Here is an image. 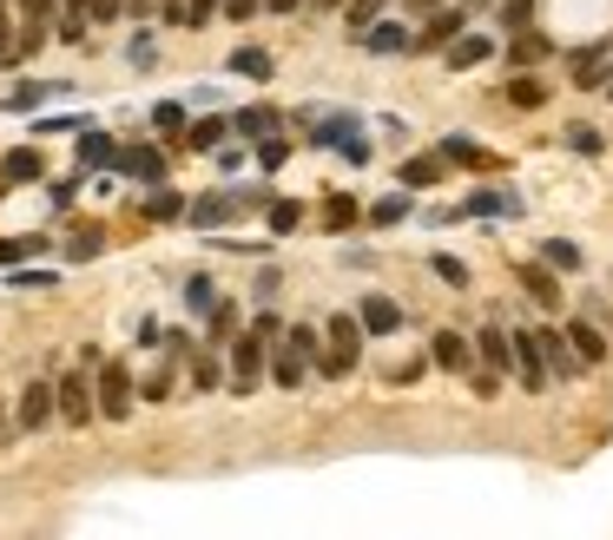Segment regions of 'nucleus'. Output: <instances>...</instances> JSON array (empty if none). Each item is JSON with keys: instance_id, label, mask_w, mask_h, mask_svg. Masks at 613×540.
Returning <instances> with one entry per match:
<instances>
[{"instance_id": "40", "label": "nucleus", "mask_w": 613, "mask_h": 540, "mask_svg": "<svg viewBox=\"0 0 613 540\" xmlns=\"http://www.w3.org/2000/svg\"><path fill=\"white\" fill-rule=\"evenodd\" d=\"M541 257H548V264H561V271H574V264H581V251H574V244H561V238H555Z\"/></svg>"}, {"instance_id": "9", "label": "nucleus", "mask_w": 613, "mask_h": 540, "mask_svg": "<svg viewBox=\"0 0 613 540\" xmlns=\"http://www.w3.org/2000/svg\"><path fill=\"white\" fill-rule=\"evenodd\" d=\"M53 422V383H26L20 389V429L33 436V429H46Z\"/></svg>"}, {"instance_id": "45", "label": "nucleus", "mask_w": 613, "mask_h": 540, "mask_svg": "<svg viewBox=\"0 0 613 540\" xmlns=\"http://www.w3.org/2000/svg\"><path fill=\"white\" fill-rule=\"evenodd\" d=\"M436 277H449V284L462 290V284H469V264H456V257H436Z\"/></svg>"}, {"instance_id": "16", "label": "nucleus", "mask_w": 613, "mask_h": 540, "mask_svg": "<svg viewBox=\"0 0 613 540\" xmlns=\"http://www.w3.org/2000/svg\"><path fill=\"white\" fill-rule=\"evenodd\" d=\"M568 343H574L581 363H601V356H607V337H601L594 323H568Z\"/></svg>"}, {"instance_id": "10", "label": "nucleus", "mask_w": 613, "mask_h": 540, "mask_svg": "<svg viewBox=\"0 0 613 540\" xmlns=\"http://www.w3.org/2000/svg\"><path fill=\"white\" fill-rule=\"evenodd\" d=\"M363 40H370V53H409V46H416V33H409V26H396V20H370V26H363Z\"/></svg>"}, {"instance_id": "48", "label": "nucleus", "mask_w": 613, "mask_h": 540, "mask_svg": "<svg viewBox=\"0 0 613 540\" xmlns=\"http://www.w3.org/2000/svg\"><path fill=\"white\" fill-rule=\"evenodd\" d=\"M191 376H198V389H218V363H211V356H198Z\"/></svg>"}, {"instance_id": "24", "label": "nucleus", "mask_w": 613, "mask_h": 540, "mask_svg": "<svg viewBox=\"0 0 613 540\" xmlns=\"http://www.w3.org/2000/svg\"><path fill=\"white\" fill-rule=\"evenodd\" d=\"M522 284H528V297H535V304H561V284H555V271H522Z\"/></svg>"}, {"instance_id": "55", "label": "nucleus", "mask_w": 613, "mask_h": 540, "mask_svg": "<svg viewBox=\"0 0 613 540\" xmlns=\"http://www.w3.org/2000/svg\"><path fill=\"white\" fill-rule=\"evenodd\" d=\"M310 7H324V13H337V7H343V0H310Z\"/></svg>"}, {"instance_id": "37", "label": "nucleus", "mask_w": 613, "mask_h": 540, "mask_svg": "<svg viewBox=\"0 0 613 540\" xmlns=\"http://www.w3.org/2000/svg\"><path fill=\"white\" fill-rule=\"evenodd\" d=\"M370 218H376V224H403V218H409V198H383Z\"/></svg>"}, {"instance_id": "32", "label": "nucleus", "mask_w": 613, "mask_h": 540, "mask_svg": "<svg viewBox=\"0 0 613 540\" xmlns=\"http://www.w3.org/2000/svg\"><path fill=\"white\" fill-rule=\"evenodd\" d=\"M297 218H304V211H297L291 198H271V231H297Z\"/></svg>"}, {"instance_id": "47", "label": "nucleus", "mask_w": 613, "mask_h": 540, "mask_svg": "<svg viewBox=\"0 0 613 540\" xmlns=\"http://www.w3.org/2000/svg\"><path fill=\"white\" fill-rule=\"evenodd\" d=\"M284 337H291V343H297L304 356H317V330H310V323H297V330H284Z\"/></svg>"}, {"instance_id": "53", "label": "nucleus", "mask_w": 613, "mask_h": 540, "mask_svg": "<svg viewBox=\"0 0 613 540\" xmlns=\"http://www.w3.org/2000/svg\"><path fill=\"white\" fill-rule=\"evenodd\" d=\"M225 13H231V20H251V13H258V0H225Z\"/></svg>"}, {"instance_id": "38", "label": "nucleus", "mask_w": 613, "mask_h": 540, "mask_svg": "<svg viewBox=\"0 0 613 540\" xmlns=\"http://www.w3.org/2000/svg\"><path fill=\"white\" fill-rule=\"evenodd\" d=\"M46 92H53V86H13V92H7V106H20V112H26V106H40Z\"/></svg>"}, {"instance_id": "3", "label": "nucleus", "mask_w": 613, "mask_h": 540, "mask_svg": "<svg viewBox=\"0 0 613 540\" xmlns=\"http://www.w3.org/2000/svg\"><path fill=\"white\" fill-rule=\"evenodd\" d=\"M324 337H330V356H324L317 370H324V376H350L357 356H363V323H357V317H337Z\"/></svg>"}, {"instance_id": "49", "label": "nucleus", "mask_w": 613, "mask_h": 540, "mask_svg": "<svg viewBox=\"0 0 613 540\" xmlns=\"http://www.w3.org/2000/svg\"><path fill=\"white\" fill-rule=\"evenodd\" d=\"M145 396H152V403H165V396H172V370H158V376L145 383Z\"/></svg>"}, {"instance_id": "34", "label": "nucleus", "mask_w": 613, "mask_h": 540, "mask_svg": "<svg viewBox=\"0 0 613 540\" xmlns=\"http://www.w3.org/2000/svg\"><path fill=\"white\" fill-rule=\"evenodd\" d=\"M205 317H211V343H225V337H231V323H238V310H231V304H211Z\"/></svg>"}, {"instance_id": "19", "label": "nucleus", "mask_w": 613, "mask_h": 540, "mask_svg": "<svg viewBox=\"0 0 613 540\" xmlns=\"http://www.w3.org/2000/svg\"><path fill=\"white\" fill-rule=\"evenodd\" d=\"M231 73H244V79H271V53H264V46H238V53H231Z\"/></svg>"}, {"instance_id": "51", "label": "nucleus", "mask_w": 613, "mask_h": 540, "mask_svg": "<svg viewBox=\"0 0 613 540\" xmlns=\"http://www.w3.org/2000/svg\"><path fill=\"white\" fill-rule=\"evenodd\" d=\"M119 7H125V0H86V13H92V20H119Z\"/></svg>"}, {"instance_id": "26", "label": "nucleus", "mask_w": 613, "mask_h": 540, "mask_svg": "<svg viewBox=\"0 0 613 540\" xmlns=\"http://www.w3.org/2000/svg\"><path fill=\"white\" fill-rule=\"evenodd\" d=\"M225 132H231V119H198V125H191V132H185V139H191V145H198V152H211V145H218V139H225Z\"/></svg>"}, {"instance_id": "5", "label": "nucleus", "mask_w": 613, "mask_h": 540, "mask_svg": "<svg viewBox=\"0 0 613 540\" xmlns=\"http://www.w3.org/2000/svg\"><path fill=\"white\" fill-rule=\"evenodd\" d=\"M508 363H515V376H522V389H548L555 376H548V363H541V343H535V330H515L508 337Z\"/></svg>"}, {"instance_id": "14", "label": "nucleus", "mask_w": 613, "mask_h": 540, "mask_svg": "<svg viewBox=\"0 0 613 540\" xmlns=\"http://www.w3.org/2000/svg\"><path fill=\"white\" fill-rule=\"evenodd\" d=\"M238 211V198H225V191H211V198H198V205H185V218L198 224V231H211V224H225Z\"/></svg>"}, {"instance_id": "6", "label": "nucleus", "mask_w": 613, "mask_h": 540, "mask_svg": "<svg viewBox=\"0 0 613 540\" xmlns=\"http://www.w3.org/2000/svg\"><path fill=\"white\" fill-rule=\"evenodd\" d=\"M53 409L79 429V422H92V383H86V370H73L66 383H53Z\"/></svg>"}, {"instance_id": "33", "label": "nucleus", "mask_w": 613, "mask_h": 540, "mask_svg": "<svg viewBox=\"0 0 613 540\" xmlns=\"http://www.w3.org/2000/svg\"><path fill=\"white\" fill-rule=\"evenodd\" d=\"M324 218H330V231H350V224H357V205H350V198H330Z\"/></svg>"}, {"instance_id": "4", "label": "nucleus", "mask_w": 613, "mask_h": 540, "mask_svg": "<svg viewBox=\"0 0 613 540\" xmlns=\"http://www.w3.org/2000/svg\"><path fill=\"white\" fill-rule=\"evenodd\" d=\"M20 13H26V26H20V40H13V59H33V53L53 40V13H59V7H53V0H20ZM13 59H7V66H13Z\"/></svg>"}, {"instance_id": "25", "label": "nucleus", "mask_w": 613, "mask_h": 540, "mask_svg": "<svg viewBox=\"0 0 613 540\" xmlns=\"http://www.w3.org/2000/svg\"><path fill=\"white\" fill-rule=\"evenodd\" d=\"M152 125H158L165 139H178V132H185V106H178V99H165V106H152Z\"/></svg>"}, {"instance_id": "7", "label": "nucleus", "mask_w": 613, "mask_h": 540, "mask_svg": "<svg viewBox=\"0 0 613 540\" xmlns=\"http://www.w3.org/2000/svg\"><path fill=\"white\" fill-rule=\"evenodd\" d=\"M112 172H125V178H139V185H165V152H158V145H125V152L112 158Z\"/></svg>"}, {"instance_id": "13", "label": "nucleus", "mask_w": 613, "mask_h": 540, "mask_svg": "<svg viewBox=\"0 0 613 540\" xmlns=\"http://www.w3.org/2000/svg\"><path fill=\"white\" fill-rule=\"evenodd\" d=\"M357 323H363L370 337H390V330L403 323V310H396L390 297H363V310H357Z\"/></svg>"}, {"instance_id": "36", "label": "nucleus", "mask_w": 613, "mask_h": 540, "mask_svg": "<svg viewBox=\"0 0 613 540\" xmlns=\"http://www.w3.org/2000/svg\"><path fill=\"white\" fill-rule=\"evenodd\" d=\"M541 53H548L541 33H522V40H515V66H528V59H541Z\"/></svg>"}, {"instance_id": "46", "label": "nucleus", "mask_w": 613, "mask_h": 540, "mask_svg": "<svg viewBox=\"0 0 613 540\" xmlns=\"http://www.w3.org/2000/svg\"><path fill=\"white\" fill-rule=\"evenodd\" d=\"M456 26H462V13H436V20H429V40H449Z\"/></svg>"}, {"instance_id": "39", "label": "nucleus", "mask_w": 613, "mask_h": 540, "mask_svg": "<svg viewBox=\"0 0 613 540\" xmlns=\"http://www.w3.org/2000/svg\"><path fill=\"white\" fill-rule=\"evenodd\" d=\"M258 158H264V165H271V172H277V165H284V158H291V145H284V139H271V132H264V145H258Z\"/></svg>"}, {"instance_id": "21", "label": "nucleus", "mask_w": 613, "mask_h": 540, "mask_svg": "<svg viewBox=\"0 0 613 540\" xmlns=\"http://www.w3.org/2000/svg\"><path fill=\"white\" fill-rule=\"evenodd\" d=\"M475 350H482V363H489V370H508V356H515V350H508V330H482V337H475Z\"/></svg>"}, {"instance_id": "22", "label": "nucleus", "mask_w": 613, "mask_h": 540, "mask_svg": "<svg viewBox=\"0 0 613 540\" xmlns=\"http://www.w3.org/2000/svg\"><path fill=\"white\" fill-rule=\"evenodd\" d=\"M482 59H489V40L482 33H469V40L449 46V66H482Z\"/></svg>"}, {"instance_id": "12", "label": "nucleus", "mask_w": 613, "mask_h": 540, "mask_svg": "<svg viewBox=\"0 0 613 540\" xmlns=\"http://www.w3.org/2000/svg\"><path fill=\"white\" fill-rule=\"evenodd\" d=\"M119 158V145L106 139V132H92V119H86V132H79V172H99V165H112Z\"/></svg>"}, {"instance_id": "8", "label": "nucleus", "mask_w": 613, "mask_h": 540, "mask_svg": "<svg viewBox=\"0 0 613 540\" xmlns=\"http://www.w3.org/2000/svg\"><path fill=\"white\" fill-rule=\"evenodd\" d=\"M535 343H541V363H548V376H574V370H581V356H574L568 330H535Z\"/></svg>"}, {"instance_id": "31", "label": "nucleus", "mask_w": 613, "mask_h": 540, "mask_svg": "<svg viewBox=\"0 0 613 540\" xmlns=\"http://www.w3.org/2000/svg\"><path fill=\"white\" fill-rule=\"evenodd\" d=\"M442 152H449L456 165H489V152H482V145H469V139H449Z\"/></svg>"}, {"instance_id": "15", "label": "nucleus", "mask_w": 613, "mask_h": 540, "mask_svg": "<svg viewBox=\"0 0 613 540\" xmlns=\"http://www.w3.org/2000/svg\"><path fill=\"white\" fill-rule=\"evenodd\" d=\"M99 251H106V231H99V224H73L66 257H73V264H86V257H99Z\"/></svg>"}, {"instance_id": "57", "label": "nucleus", "mask_w": 613, "mask_h": 540, "mask_svg": "<svg viewBox=\"0 0 613 540\" xmlns=\"http://www.w3.org/2000/svg\"><path fill=\"white\" fill-rule=\"evenodd\" d=\"M423 7H436V0H423Z\"/></svg>"}, {"instance_id": "20", "label": "nucleus", "mask_w": 613, "mask_h": 540, "mask_svg": "<svg viewBox=\"0 0 613 540\" xmlns=\"http://www.w3.org/2000/svg\"><path fill=\"white\" fill-rule=\"evenodd\" d=\"M231 132L264 139V132H277V112H271V106H251V112H238V119H231Z\"/></svg>"}, {"instance_id": "1", "label": "nucleus", "mask_w": 613, "mask_h": 540, "mask_svg": "<svg viewBox=\"0 0 613 540\" xmlns=\"http://www.w3.org/2000/svg\"><path fill=\"white\" fill-rule=\"evenodd\" d=\"M284 330H277V317H258L238 343H231V389L238 396H251L258 389V376H264V356H271V343H277Z\"/></svg>"}, {"instance_id": "17", "label": "nucleus", "mask_w": 613, "mask_h": 540, "mask_svg": "<svg viewBox=\"0 0 613 540\" xmlns=\"http://www.w3.org/2000/svg\"><path fill=\"white\" fill-rule=\"evenodd\" d=\"M145 218H152V224H172V218H185V198H178V191H165V185H152Z\"/></svg>"}, {"instance_id": "30", "label": "nucleus", "mask_w": 613, "mask_h": 540, "mask_svg": "<svg viewBox=\"0 0 613 540\" xmlns=\"http://www.w3.org/2000/svg\"><path fill=\"white\" fill-rule=\"evenodd\" d=\"M33 251H46V238H7V244H0V264H20V257H33Z\"/></svg>"}, {"instance_id": "35", "label": "nucleus", "mask_w": 613, "mask_h": 540, "mask_svg": "<svg viewBox=\"0 0 613 540\" xmlns=\"http://www.w3.org/2000/svg\"><path fill=\"white\" fill-rule=\"evenodd\" d=\"M376 13H383V0H350V13H343V20H350V33H363Z\"/></svg>"}, {"instance_id": "43", "label": "nucleus", "mask_w": 613, "mask_h": 540, "mask_svg": "<svg viewBox=\"0 0 613 540\" xmlns=\"http://www.w3.org/2000/svg\"><path fill=\"white\" fill-rule=\"evenodd\" d=\"M211 13H218V0H185V26H211Z\"/></svg>"}, {"instance_id": "44", "label": "nucleus", "mask_w": 613, "mask_h": 540, "mask_svg": "<svg viewBox=\"0 0 613 540\" xmlns=\"http://www.w3.org/2000/svg\"><path fill=\"white\" fill-rule=\"evenodd\" d=\"M508 99H515V106H541V86H535V79H515Z\"/></svg>"}, {"instance_id": "52", "label": "nucleus", "mask_w": 613, "mask_h": 540, "mask_svg": "<svg viewBox=\"0 0 613 540\" xmlns=\"http://www.w3.org/2000/svg\"><path fill=\"white\" fill-rule=\"evenodd\" d=\"M0 59H13V20H7V0H0Z\"/></svg>"}, {"instance_id": "29", "label": "nucleus", "mask_w": 613, "mask_h": 540, "mask_svg": "<svg viewBox=\"0 0 613 540\" xmlns=\"http://www.w3.org/2000/svg\"><path fill=\"white\" fill-rule=\"evenodd\" d=\"M185 304H191V310L205 317V310L218 304V290H211V277H191V284H185Z\"/></svg>"}, {"instance_id": "54", "label": "nucleus", "mask_w": 613, "mask_h": 540, "mask_svg": "<svg viewBox=\"0 0 613 540\" xmlns=\"http://www.w3.org/2000/svg\"><path fill=\"white\" fill-rule=\"evenodd\" d=\"M258 7H271V13H297L304 0H258Z\"/></svg>"}, {"instance_id": "27", "label": "nucleus", "mask_w": 613, "mask_h": 540, "mask_svg": "<svg viewBox=\"0 0 613 540\" xmlns=\"http://www.w3.org/2000/svg\"><path fill=\"white\" fill-rule=\"evenodd\" d=\"M462 211H475V218H495V211H515V198H502V191H475Z\"/></svg>"}, {"instance_id": "28", "label": "nucleus", "mask_w": 613, "mask_h": 540, "mask_svg": "<svg viewBox=\"0 0 613 540\" xmlns=\"http://www.w3.org/2000/svg\"><path fill=\"white\" fill-rule=\"evenodd\" d=\"M436 178H442V172H436V158H409V165H403V185H416V191H423V185H436Z\"/></svg>"}, {"instance_id": "41", "label": "nucleus", "mask_w": 613, "mask_h": 540, "mask_svg": "<svg viewBox=\"0 0 613 540\" xmlns=\"http://www.w3.org/2000/svg\"><path fill=\"white\" fill-rule=\"evenodd\" d=\"M7 284H13V290H46V284H53V271H13Z\"/></svg>"}, {"instance_id": "18", "label": "nucleus", "mask_w": 613, "mask_h": 540, "mask_svg": "<svg viewBox=\"0 0 613 540\" xmlns=\"http://www.w3.org/2000/svg\"><path fill=\"white\" fill-rule=\"evenodd\" d=\"M429 356H436V363H442V370H469V343H462V337H456V330H442V337H436V343H429Z\"/></svg>"}, {"instance_id": "11", "label": "nucleus", "mask_w": 613, "mask_h": 540, "mask_svg": "<svg viewBox=\"0 0 613 540\" xmlns=\"http://www.w3.org/2000/svg\"><path fill=\"white\" fill-rule=\"evenodd\" d=\"M304 370H310V356L284 337V350L271 356V383H277V389H297V383H304Z\"/></svg>"}, {"instance_id": "42", "label": "nucleus", "mask_w": 613, "mask_h": 540, "mask_svg": "<svg viewBox=\"0 0 613 540\" xmlns=\"http://www.w3.org/2000/svg\"><path fill=\"white\" fill-rule=\"evenodd\" d=\"M502 20H508V26H515V33H522V26H528V20H535V0H508V7H502Z\"/></svg>"}, {"instance_id": "2", "label": "nucleus", "mask_w": 613, "mask_h": 540, "mask_svg": "<svg viewBox=\"0 0 613 540\" xmlns=\"http://www.w3.org/2000/svg\"><path fill=\"white\" fill-rule=\"evenodd\" d=\"M92 416H112V422L132 416V370L125 363H99V376H92Z\"/></svg>"}, {"instance_id": "50", "label": "nucleus", "mask_w": 613, "mask_h": 540, "mask_svg": "<svg viewBox=\"0 0 613 540\" xmlns=\"http://www.w3.org/2000/svg\"><path fill=\"white\" fill-rule=\"evenodd\" d=\"M475 396H502V370H482L475 376Z\"/></svg>"}, {"instance_id": "56", "label": "nucleus", "mask_w": 613, "mask_h": 540, "mask_svg": "<svg viewBox=\"0 0 613 540\" xmlns=\"http://www.w3.org/2000/svg\"><path fill=\"white\" fill-rule=\"evenodd\" d=\"M125 7H132V13H145V0H125Z\"/></svg>"}, {"instance_id": "23", "label": "nucleus", "mask_w": 613, "mask_h": 540, "mask_svg": "<svg viewBox=\"0 0 613 540\" xmlns=\"http://www.w3.org/2000/svg\"><path fill=\"white\" fill-rule=\"evenodd\" d=\"M0 172H7L13 185H20V178H40V152H33V145H26V152H7V158H0Z\"/></svg>"}]
</instances>
